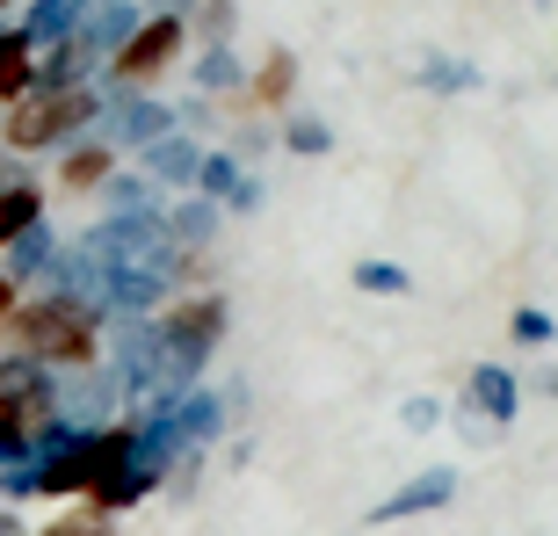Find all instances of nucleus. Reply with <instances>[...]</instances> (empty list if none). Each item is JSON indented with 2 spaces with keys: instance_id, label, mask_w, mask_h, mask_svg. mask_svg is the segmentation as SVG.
<instances>
[{
  "instance_id": "6",
  "label": "nucleus",
  "mask_w": 558,
  "mask_h": 536,
  "mask_svg": "<svg viewBox=\"0 0 558 536\" xmlns=\"http://www.w3.org/2000/svg\"><path fill=\"white\" fill-rule=\"evenodd\" d=\"M65 421H44V413L15 406V399H0V472H22L44 442H59Z\"/></svg>"
},
{
  "instance_id": "29",
  "label": "nucleus",
  "mask_w": 558,
  "mask_h": 536,
  "mask_svg": "<svg viewBox=\"0 0 558 536\" xmlns=\"http://www.w3.org/2000/svg\"><path fill=\"white\" fill-rule=\"evenodd\" d=\"M544 399H558V370H544Z\"/></svg>"
},
{
  "instance_id": "27",
  "label": "nucleus",
  "mask_w": 558,
  "mask_h": 536,
  "mask_svg": "<svg viewBox=\"0 0 558 536\" xmlns=\"http://www.w3.org/2000/svg\"><path fill=\"white\" fill-rule=\"evenodd\" d=\"M22 174H29V167H22L15 153H8V145H0V188H8V182H22Z\"/></svg>"
},
{
  "instance_id": "18",
  "label": "nucleus",
  "mask_w": 558,
  "mask_h": 536,
  "mask_svg": "<svg viewBox=\"0 0 558 536\" xmlns=\"http://www.w3.org/2000/svg\"><path fill=\"white\" fill-rule=\"evenodd\" d=\"M290 81H298V59H290V51H276L269 65H262V73H254V109H283L290 102Z\"/></svg>"
},
{
  "instance_id": "9",
  "label": "nucleus",
  "mask_w": 558,
  "mask_h": 536,
  "mask_svg": "<svg viewBox=\"0 0 558 536\" xmlns=\"http://www.w3.org/2000/svg\"><path fill=\"white\" fill-rule=\"evenodd\" d=\"M102 117H109V124H117V138H124V145H138V153H145V145H153V138H167V131H182V117H174V109L145 102V95H124V102H117V109L102 102Z\"/></svg>"
},
{
  "instance_id": "15",
  "label": "nucleus",
  "mask_w": 558,
  "mask_h": 536,
  "mask_svg": "<svg viewBox=\"0 0 558 536\" xmlns=\"http://www.w3.org/2000/svg\"><path fill=\"white\" fill-rule=\"evenodd\" d=\"M240 182H247V160H240V153H204V160H196V196H204V204L226 210V196Z\"/></svg>"
},
{
  "instance_id": "20",
  "label": "nucleus",
  "mask_w": 558,
  "mask_h": 536,
  "mask_svg": "<svg viewBox=\"0 0 558 536\" xmlns=\"http://www.w3.org/2000/svg\"><path fill=\"white\" fill-rule=\"evenodd\" d=\"M508 341H515V349H551V341H558V319L544 305H522L515 319H508Z\"/></svg>"
},
{
  "instance_id": "5",
  "label": "nucleus",
  "mask_w": 558,
  "mask_h": 536,
  "mask_svg": "<svg viewBox=\"0 0 558 536\" xmlns=\"http://www.w3.org/2000/svg\"><path fill=\"white\" fill-rule=\"evenodd\" d=\"M167 486V464H153V456H124L117 472H102L95 478V494L81 500L87 515H124V508H138L145 494H160Z\"/></svg>"
},
{
  "instance_id": "7",
  "label": "nucleus",
  "mask_w": 558,
  "mask_h": 536,
  "mask_svg": "<svg viewBox=\"0 0 558 536\" xmlns=\"http://www.w3.org/2000/svg\"><path fill=\"white\" fill-rule=\"evenodd\" d=\"M109 174H117V153H109L102 138H73V145H59V188L65 196H102L109 188Z\"/></svg>"
},
{
  "instance_id": "16",
  "label": "nucleus",
  "mask_w": 558,
  "mask_h": 536,
  "mask_svg": "<svg viewBox=\"0 0 558 536\" xmlns=\"http://www.w3.org/2000/svg\"><path fill=\"white\" fill-rule=\"evenodd\" d=\"M349 283L363 290V297H414V276H407L399 261H371V254L349 268Z\"/></svg>"
},
{
  "instance_id": "10",
  "label": "nucleus",
  "mask_w": 558,
  "mask_h": 536,
  "mask_svg": "<svg viewBox=\"0 0 558 536\" xmlns=\"http://www.w3.org/2000/svg\"><path fill=\"white\" fill-rule=\"evenodd\" d=\"M29 87H37V44L15 22V29H0V109H15Z\"/></svg>"
},
{
  "instance_id": "4",
  "label": "nucleus",
  "mask_w": 558,
  "mask_h": 536,
  "mask_svg": "<svg viewBox=\"0 0 558 536\" xmlns=\"http://www.w3.org/2000/svg\"><path fill=\"white\" fill-rule=\"evenodd\" d=\"M457 500V472L450 464H428V472H414L407 486H392V494L371 508V529H392V522H414V515H442Z\"/></svg>"
},
{
  "instance_id": "30",
  "label": "nucleus",
  "mask_w": 558,
  "mask_h": 536,
  "mask_svg": "<svg viewBox=\"0 0 558 536\" xmlns=\"http://www.w3.org/2000/svg\"><path fill=\"white\" fill-rule=\"evenodd\" d=\"M0 8H15V0H0Z\"/></svg>"
},
{
  "instance_id": "28",
  "label": "nucleus",
  "mask_w": 558,
  "mask_h": 536,
  "mask_svg": "<svg viewBox=\"0 0 558 536\" xmlns=\"http://www.w3.org/2000/svg\"><path fill=\"white\" fill-rule=\"evenodd\" d=\"M0 536H29V529H22V515H15V508H0Z\"/></svg>"
},
{
  "instance_id": "24",
  "label": "nucleus",
  "mask_w": 558,
  "mask_h": 536,
  "mask_svg": "<svg viewBox=\"0 0 558 536\" xmlns=\"http://www.w3.org/2000/svg\"><path fill=\"white\" fill-rule=\"evenodd\" d=\"M399 421H407L414 435H428V428H442V406H435V399H407V406H399Z\"/></svg>"
},
{
  "instance_id": "11",
  "label": "nucleus",
  "mask_w": 558,
  "mask_h": 536,
  "mask_svg": "<svg viewBox=\"0 0 558 536\" xmlns=\"http://www.w3.org/2000/svg\"><path fill=\"white\" fill-rule=\"evenodd\" d=\"M102 0H29V15H22V29H29V44H59V37H73L87 15H95Z\"/></svg>"
},
{
  "instance_id": "23",
  "label": "nucleus",
  "mask_w": 558,
  "mask_h": 536,
  "mask_svg": "<svg viewBox=\"0 0 558 536\" xmlns=\"http://www.w3.org/2000/svg\"><path fill=\"white\" fill-rule=\"evenodd\" d=\"M421 87H472V65H457V59H428V65H421Z\"/></svg>"
},
{
  "instance_id": "14",
  "label": "nucleus",
  "mask_w": 558,
  "mask_h": 536,
  "mask_svg": "<svg viewBox=\"0 0 558 536\" xmlns=\"http://www.w3.org/2000/svg\"><path fill=\"white\" fill-rule=\"evenodd\" d=\"M218 218H226L218 204H204V196H189V204L174 210V218H160V232H167V247H174V254H189V247H204L210 232H218Z\"/></svg>"
},
{
  "instance_id": "22",
  "label": "nucleus",
  "mask_w": 558,
  "mask_h": 536,
  "mask_svg": "<svg viewBox=\"0 0 558 536\" xmlns=\"http://www.w3.org/2000/svg\"><path fill=\"white\" fill-rule=\"evenodd\" d=\"M37 536H117V522H109V515H87V508H73V515H51Z\"/></svg>"
},
{
  "instance_id": "3",
  "label": "nucleus",
  "mask_w": 558,
  "mask_h": 536,
  "mask_svg": "<svg viewBox=\"0 0 558 536\" xmlns=\"http://www.w3.org/2000/svg\"><path fill=\"white\" fill-rule=\"evenodd\" d=\"M189 44V22L182 15H145L138 29H131L117 51H109V81L124 87V95H138V87H153L174 65V51Z\"/></svg>"
},
{
  "instance_id": "26",
  "label": "nucleus",
  "mask_w": 558,
  "mask_h": 536,
  "mask_svg": "<svg viewBox=\"0 0 558 536\" xmlns=\"http://www.w3.org/2000/svg\"><path fill=\"white\" fill-rule=\"evenodd\" d=\"M15 305H22V283H15V276H8V268H0V327L15 319Z\"/></svg>"
},
{
  "instance_id": "19",
  "label": "nucleus",
  "mask_w": 558,
  "mask_h": 536,
  "mask_svg": "<svg viewBox=\"0 0 558 536\" xmlns=\"http://www.w3.org/2000/svg\"><path fill=\"white\" fill-rule=\"evenodd\" d=\"M196 87H204V95H226V87H240V59H232V44H210L204 59H196Z\"/></svg>"
},
{
  "instance_id": "8",
  "label": "nucleus",
  "mask_w": 558,
  "mask_h": 536,
  "mask_svg": "<svg viewBox=\"0 0 558 536\" xmlns=\"http://www.w3.org/2000/svg\"><path fill=\"white\" fill-rule=\"evenodd\" d=\"M464 399H472V413L494 421V428H508L522 413V385H515V370H500V363H478V370L464 377Z\"/></svg>"
},
{
  "instance_id": "12",
  "label": "nucleus",
  "mask_w": 558,
  "mask_h": 536,
  "mask_svg": "<svg viewBox=\"0 0 558 536\" xmlns=\"http://www.w3.org/2000/svg\"><path fill=\"white\" fill-rule=\"evenodd\" d=\"M196 160H204V153H196L182 131H167V138H153V145L138 153V167L153 174V182H167V188H182V182L196 188Z\"/></svg>"
},
{
  "instance_id": "2",
  "label": "nucleus",
  "mask_w": 558,
  "mask_h": 536,
  "mask_svg": "<svg viewBox=\"0 0 558 536\" xmlns=\"http://www.w3.org/2000/svg\"><path fill=\"white\" fill-rule=\"evenodd\" d=\"M95 117H102L95 87H29L15 109H0V145L15 160H29V153H51V145H73Z\"/></svg>"
},
{
  "instance_id": "13",
  "label": "nucleus",
  "mask_w": 558,
  "mask_h": 536,
  "mask_svg": "<svg viewBox=\"0 0 558 536\" xmlns=\"http://www.w3.org/2000/svg\"><path fill=\"white\" fill-rule=\"evenodd\" d=\"M29 226H44V188L29 182V174H22V182L0 188V254L15 247V240H22Z\"/></svg>"
},
{
  "instance_id": "25",
  "label": "nucleus",
  "mask_w": 558,
  "mask_h": 536,
  "mask_svg": "<svg viewBox=\"0 0 558 536\" xmlns=\"http://www.w3.org/2000/svg\"><path fill=\"white\" fill-rule=\"evenodd\" d=\"M226 210H262V182H254V174H247V182H240V188H232V196H226Z\"/></svg>"
},
{
  "instance_id": "21",
  "label": "nucleus",
  "mask_w": 558,
  "mask_h": 536,
  "mask_svg": "<svg viewBox=\"0 0 558 536\" xmlns=\"http://www.w3.org/2000/svg\"><path fill=\"white\" fill-rule=\"evenodd\" d=\"M283 145L312 160V153H333V131H327V117H290V124H283Z\"/></svg>"
},
{
  "instance_id": "17",
  "label": "nucleus",
  "mask_w": 558,
  "mask_h": 536,
  "mask_svg": "<svg viewBox=\"0 0 558 536\" xmlns=\"http://www.w3.org/2000/svg\"><path fill=\"white\" fill-rule=\"evenodd\" d=\"M8 254H15V268H8L15 283H37L44 268H59V240H51V232H44V226H29V232H22V240H15V247H8Z\"/></svg>"
},
{
  "instance_id": "1",
  "label": "nucleus",
  "mask_w": 558,
  "mask_h": 536,
  "mask_svg": "<svg viewBox=\"0 0 558 536\" xmlns=\"http://www.w3.org/2000/svg\"><path fill=\"white\" fill-rule=\"evenodd\" d=\"M8 355H29L44 370H95L102 363V312L73 297V290H37V297H22L15 319L0 327Z\"/></svg>"
}]
</instances>
